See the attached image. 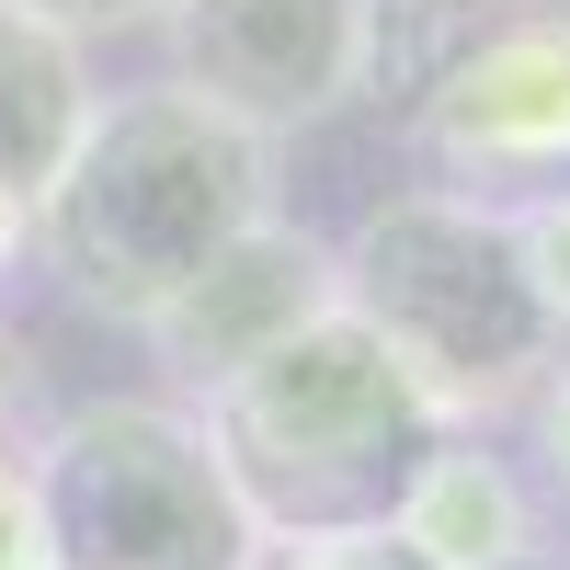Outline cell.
I'll return each mask as SVG.
<instances>
[{"label": "cell", "instance_id": "1", "mask_svg": "<svg viewBox=\"0 0 570 570\" xmlns=\"http://www.w3.org/2000/svg\"><path fill=\"white\" fill-rule=\"evenodd\" d=\"M274 217V137L206 115L195 91H115L91 104L58 183L35 206V263L104 320H149L206 252Z\"/></svg>", "mask_w": 570, "mask_h": 570}, {"label": "cell", "instance_id": "2", "mask_svg": "<svg viewBox=\"0 0 570 570\" xmlns=\"http://www.w3.org/2000/svg\"><path fill=\"white\" fill-rule=\"evenodd\" d=\"M206 445L240 491L252 537L263 548H297V537H354V525H389L411 468L434 456V400L376 354V331L320 308L308 331H285L274 354H252L240 376L206 389Z\"/></svg>", "mask_w": 570, "mask_h": 570}, {"label": "cell", "instance_id": "3", "mask_svg": "<svg viewBox=\"0 0 570 570\" xmlns=\"http://www.w3.org/2000/svg\"><path fill=\"white\" fill-rule=\"evenodd\" d=\"M331 308L376 331V354L434 400V422L525 411V389L570 354V331L513 263L502 195H468V183H411L365 206L354 240L331 252Z\"/></svg>", "mask_w": 570, "mask_h": 570}, {"label": "cell", "instance_id": "4", "mask_svg": "<svg viewBox=\"0 0 570 570\" xmlns=\"http://www.w3.org/2000/svg\"><path fill=\"white\" fill-rule=\"evenodd\" d=\"M46 570H263V537L183 400H80L23 445Z\"/></svg>", "mask_w": 570, "mask_h": 570}, {"label": "cell", "instance_id": "5", "mask_svg": "<svg viewBox=\"0 0 570 570\" xmlns=\"http://www.w3.org/2000/svg\"><path fill=\"white\" fill-rule=\"evenodd\" d=\"M365 91L468 195L570 171V0H376Z\"/></svg>", "mask_w": 570, "mask_h": 570}, {"label": "cell", "instance_id": "6", "mask_svg": "<svg viewBox=\"0 0 570 570\" xmlns=\"http://www.w3.org/2000/svg\"><path fill=\"white\" fill-rule=\"evenodd\" d=\"M365 12L376 0H160L171 91L252 137H308L365 91Z\"/></svg>", "mask_w": 570, "mask_h": 570}, {"label": "cell", "instance_id": "7", "mask_svg": "<svg viewBox=\"0 0 570 570\" xmlns=\"http://www.w3.org/2000/svg\"><path fill=\"white\" fill-rule=\"evenodd\" d=\"M331 308V252L308 240L297 217H252L228 252H206L195 274L171 285V297L137 320L149 331V354L183 376V389H217V376H240L252 354H274L285 331H308Z\"/></svg>", "mask_w": 570, "mask_h": 570}, {"label": "cell", "instance_id": "8", "mask_svg": "<svg viewBox=\"0 0 570 570\" xmlns=\"http://www.w3.org/2000/svg\"><path fill=\"white\" fill-rule=\"evenodd\" d=\"M389 537H400L422 570H513V559H537V502H525V480L480 445V422H445L434 456L411 468Z\"/></svg>", "mask_w": 570, "mask_h": 570}, {"label": "cell", "instance_id": "9", "mask_svg": "<svg viewBox=\"0 0 570 570\" xmlns=\"http://www.w3.org/2000/svg\"><path fill=\"white\" fill-rule=\"evenodd\" d=\"M80 115H91L80 35H46L23 12H0V263L35 240V206H46V183H58Z\"/></svg>", "mask_w": 570, "mask_h": 570}, {"label": "cell", "instance_id": "10", "mask_svg": "<svg viewBox=\"0 0 570 570\" xmlns=\"http://www.w3.org/2000/svg\"><path fill=\"white\" fill-rule=\"evenodd\" d=\"M502 228H513V263H525V285L548 297V320L570 331V171H548L525 206H502Z\"/></svg>", "mask_w": 570, "mask_h": 570}, {"label": "cell", "instance_id": "11", "mask_svg": "<svg viewBox=\"0 0 570 570\" xmlns=\"http://www.w3.org/2000/svg\"><path fill=\"white\" fill-rule=\"evenodd\" d=\"M285 570H422V559H411L389 525H354V537H297Z\"/></svg>", "mask_w": 570, "mask_h": 570}, {"label": "cell", "instance_id": "12", "mask_svg": "<svg viewBox=\"0 0 570 570\" xmlns=\"http://www.w3.org/2000/svg\"><path fill=\"white\" fill-rule=\"evenodd\" d=\"M0 12H23L46 35H126V23H149L160 0H0Z\"/></svg>", "mask_w": 570, "mask_h": 570}, {"label": "cell", "instance_id": "13", "mask_svg": "<svg viewBox=\"0 0 570 570\" xmlns=\"http://www.w3.org/2000/svg\"><path fill=\"white\" fill-rule=\"evenodd\" d=\"M525 411H537V456H548V480L570 491V365H548V376H537Z\"/></svg>", "mask_w": 570, "mask_h": 570}, {"label": "cell", "instance_id": "14", "mask_svg": "<svg viewBox=\"0 0 570 570\" xmlns=\"http://www.w3.org/2000/svg\"><path fill=\"white\" fill-rule=\"evenodd\" d=\"M0 570H46L35 559V502H23V456L0 445Z\"/></svg>", "mask_w": 570, "mask_h": 570}, {"label": "cell", "instance_id": "15", "mask_svg": "<svg viewBox=\"0 0 570 570\" xmlns=\"http://www.w3.org/2000/svg\"><path fill=\"white\" fill-rule=\"evenodd\" d=\"M23 411H35V354H23V331L0 320V445H23Z\"/></svg>", "mask_w": 570, "mask_h": 570}, {"label": "cell", "instance_id": "16", "mask_svg": "<svg viewBox=\"0 0 570 570\" xmlns=\"http://www.w3.org/2000/svg\"><path fill=\"white\" fill-rule=\"evenodd\" d=\"M513 570H537V559H513Z\"/></svg>", "mask_w": 570, "mask_h": 570}]
</instances>
